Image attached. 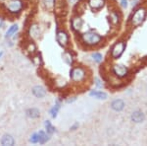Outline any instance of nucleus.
Here are the masks:
<instances>
[{
	"label": "nucleus",
	"mask_w": 147,
	"mask_h": 146,
	"mask_svg": "<svg viewBox=\"0 0 147 146\" xmlns=\"http://www.w3.org/2000/svg\"><path fill=\"white\" fill-rule=\"evenodd\" d=\"M72 1H74V0H72Z\"/></svg>",
	"instance_id": "c756f323"
},
{
	"label": "nucleus",
	"mask_w": 147,
	"mask_h": 146,
	"mask_svg": "<svg viewBox=\"0 0 147 146\" xmlns=\"http://www.w3.org/2000/svg\"><path fill=\"white\" fill-rule=\"evenodd\" d=\"M82 25H83V21H82V19H81L79 17H75V18L73 19V21H72V26H73L74 30L79 31V30L81 29Z\"/></svg>",
	"instance_id": "4468645a"
},
{
	"label": "nucleus",
	"mask_w": 147,
	"mask_h": 146,
	"mask_svg": "<svg viewBox=\"0 0 147 146\" xmlns=\"http://www.w3.org/2000/svg\"><path fill=\"white\" fill-rule=\"evenodd\" d=\"M90 96L95 97L97 99H106L107 98V95L104 92H98V91H94V92H91L90 93Z\"/></svg>",
	"instance_id": "6ab92c4d"
},
{
	"label": "nucleus",
	"mask_w": 147,
	"mask_h": 146,
	"mask_svg": "<svg viewBox=\"0 0 147 146\" xmlns=\"http://www.w3.org/2000/svg\"><path fill=\"white\" fill-rule=\"evenodd\" d=\"M32 62L34 65L36 66H40L42 65V58H41V55L39 54H36L34 56L32 57Z\"/></svg>",
	"instance_id": "a211bd4d"
},
{
	"label": "nucleus",
	"mask_w": 147,
	"mask_h": 146,
	"mask_svg": "<svg viewBox=\"0 0 147 146\" xmlns=\"http://www.w3.org/2000/svg\"><path fill=\"white\" fill-rule=\"evenodd\" d=\"M32 94L36 98H43L46 95V91L42 86H35V87L32 88Z\"/></svg>",
	"instance_id": "1a4fd4ad"
},
{
	"label": "nucleus",
	"mask_w": 147,
	"mask_h": 146,
	"mask_svg": "<svg viewBox=\"0 0 147 146\" xmlns=\"http://www.w3.org/2000/svg\"><path fill=\"white\" fill-rule=\"evenodd\" d=\"M39 141V137H38V134H32V137H30V142L32 143H36Z\"/></svg>",
	"instance_id": "bb28decb"
},
{
	"label": "nucleus",
	"mask_w": 147,
	"mask_h": 146,
	"mask_svg": "<svg viewBox=\"0 0 147 146\" xmlns=\"http://www.w3.org/2000/svg\"><path fill=\"white\" fill-rule=\"evenodd\" d=\"M146 17V11L144 8H139L135 11V13L133 14L132 18H131V24L133 27H138L139 25H141L142 22L144 21Z\"/></svg>",
	"instance_id": "7ed1b4c3"
},
{
	"label": "nucleus",
	"mask_w": 147,
	"mask_h": 146,
	"mask_svg": "<svg viewBox=\"0 0 147 146\" xmlns=\"http://www.w3.org/2000/svg\"><path fill=\"white\" fill-rule=\"evenodd\" d=\"M110 21L112 22L113 24H117L118 22V15L116 13H111L110 14Z\"/></svg>",
	"instance_id": "b1692460"
},
{
	"label": "nucleus",
	"mask_w": 147,
	"mask_h": 146,
	"mask_svg": "<svg viewBox=\"0 0 147 146\" xmlns=\"http://www.w3.org/2000/svg\"><path fill=\"white\" fill-rule=\"evenodd\" d=\"M38 137H39V143H45L46 141L48 140V136H47V134H45L43 131H39V133H38Z\"/></svg>",
	"instance_id": "4be33fe9"
},
{
	"label": "nucleus",
	"mask_w": 147,
	"mask_h": 146,
	"mask_svg": "<svg viewBox=\"0 0 147 146\" xmlns=\"http://www.w3.org/2000/svg\"><path fill=\"white\" fill-rule=\"evenodd\" d=\"M45 127H46V130H47V132L49 134H51V133H53V132L55 131V128L52 127V125L50 123V121H46L45 123Z\"/></svg>",
	"instance_id": "5701e85b"
},
{
	"label": "nucleus",
	"mask_w": 147,
	"mask_h": 146,
	"mask_svg": "<svg viewBox=\"0 0 147 146\" xmlns=\"http://www.w3.org/2000/svg\"><path fill=\"white\" fill-rule=\"evenodd\" d=\"M95 81H96V82H95V84H96V85L98 86V87H101V86H102V84L100 83V81L98 80V79H95Z\"/></svg>",
	"instance_id": "c85d7f7f"
},
{
	"label": "nucleus",
	"mask_w": 147,
	"mask_h": 146,
	"mask_svg": "<svg viewBox=\"0 0 147 146\" xmlns=\"http://www.w3.org/2000/svg\"><path fill=\"white\" fill-rule=\"evenodd\" d=\"M42 3L48 10H52L55 7V0H42Z\"/></svg>",
	"instance_id": "dca6fc26"
},
{
	"label": "nucleus",
	"mask_w": 147,
	"mask_h": 146,
	"mask_svg": "<svg viewBox=\"0 0 147 146\" xmlns=\"http://www.w3.org/2000/svg\"><path fill=\"white\" fill-rule=\"evenodd\" d=\"M145 117H144V114L140 111H136V112H133L132 115H131V121H134V123H142L144 121Z\"/></svg>",
	"instance_id": "9d476101"
},
{
	"label": "nucleus",
	"mask_w": 147,
	"mask_h": 146,
	"mask_svg": "<svg viewBox=\"0 0 147 146\" xmlns=\"http://www.w3.org/2000/svg\"><path fill=\"white\" fill-rule=\"evenodd\" d=\"M121 5L122 8H126L128 6V1L126 0H121Z\"/></svg>",
	"instance_id": "cd10ccee"
},
{
	"label": "nucleus",
	"mask_w": 147,
	"mask_h": 146,
	"mask_svg": "<svg viewBox=\"0 0 147 146\" xmlns=\"http://www.w3.org/2000/svg\"><path fill=\"white\" fill-rule=\"evenodd\" d=\"M4 6L12 14L19 13L23 9V3L21 0H4Z\"/></svg>",
	"instance_id": "f03ea898"
},
{
	"label": "nucleus",
	"mask_w": 147,
	"mask_h": 146,
	"mask_svg": "<svg viewBox=\"0 0 147 146\" xmlns=\"http://www.w3.org/2000/svg\"><path fill=\"white\" fill-rule=\"evenodd\" d=\"M63 59L67 64H69V65H71V64L73 63V56H72V54H71L70 52H64V54H63Z\"/></svg>",
	"instance_id": "f3484780"
},
{
	"label": "nucleus",
	"mask_w": 147,
	"mask_h": 146,
	"mask_svg": "<svg viewBox=\"0 0 147 146\" xmlns=\"http://www.w3.org/2000/svg\"><path fill=\"white\" fill-rule=\"evenodd\" d=\"M1 144L5 146H12L15 144V140L12 135H10V134H5V135H3V137L1 138Z\"/></svg>",
	"instance_id": "ddd939ff"
},
{
	"label": "nucleus",
	"mask_w": 147,
	"mask_h": 146,
	"mask_svg": "<svg viewBox=\"0 0 147 146\" xmlns=\"http://www.w3.org/2000/svg\"><path fill=\"white\" fill-rule=\"evenodd\" d=\"M28 34H30V37L32 38V39H37V38H39V35H40L39 26L36 25V24L32 25L30 28V31H28Z\"/></svg>",
	"instance_id": "6e6552de"
},
{
	"label": "nucleus",
	"mask_w": 147,
	"mask_h": 146,
	"mask_svg": "<svg viewBox=\"0 0 147 146\" xmlns=\"http://www.w3.org/2000/svg\"><path fill=\"white\" fill-rule=\"evenodd\" d=\"M124 48H126V44L124 42H119L113 46L112 52H111V55L113 58H119L121 55L124 54Z\"/></svg>",
	"instance_id": "39448f33"
},
{
	"label": "nucleus",
	"mask_w": 147,
	"mask_h": 146,
	"mask_svg": "<svg viewBox=\"0 0 147 146\" xmlns=\"http://www.w3.org/2000/svg\"><path fill=\"white\" fill-rule=\"evenodd\" d=\"M59 109H60V106L56 105L52 110H51V115H52L53 118H55V117L57 116V113H58V111H59Z\"/></svg>",
	"instance_id": "a878e982"
},
{
	"label": "nucleus",
	"mask_w": 147,
	"mask_h": 146,
	"mask_svg": "<svg viewBox=\"0 0 147 146\" xmlns=\"http://www.w3.org/2000/svg\"><path fill=\"white\" fill-rule=\"evenodd\" d=\"M18 31V26L17 25H13L12 27H11L10 29L8 30V32H7V38H10V37H12L14 34H16V32Z\"/></svg>",
	"instance_id": "412c9836"
},
{
	"label": "nucleus",
	"mask_w": 147,
	"mask_h": 146,
	"mask_svg": "<svg viewBox=\"0 0 147 146\" xmlns=\"http://www.w3.org/2000/svg\"><path fill=\"white\" fill-rule=\"evenodd\" d=\"M111 107H112V109L116 111V112H121V111L124 108V101L121 100V99H118V100H115L112 102Z\"/></svg>",
	"instance_id": "f8f14e48"
},
{
	"label": "nucleus",
	"mask_w": 147,
	"mask_h": 146,
	"mask_svg": "<svg viewBox=\"0 0 147 146\" xmlns=\"http://www.w3.org/2000/svg\"><path fill=\"white\" fill-rule=\"evenodd\" d=\"M57 42L60 44L61 46H66L69 43V37L63 31H60L57 33Z\"/></svg>",
	"instance_id": "0eeeda50"
},
{
	"label": "nucleus",
	"mask_w": 147,
	"mask_h": 146,
	"mask_svg": "<svg viewBox=\"0 0 147 146\" xmlns=\"http://www.w3.org/2000/svg\"><path fill=\"white\" fill-rule=\"evenodd\" d=\"M26 116H28L30 119H37V118H39V116H40V113H39V111L37 110V109H35V108L28 109L26 112Z\"/></svg>",
	"instance_id": "2eb2a0df"
},
{
	"label": "nucleus",
	"mask_w": 147,
	"mask_h": 146,
	"mask_svg": "<svg viewBox=\"0 0 147 146\" xmlns=\"http://www.w3.org/2000/svg\"><path fill=\"white\" fill-rule=\"evenodd\" d=\"M26 50L30 54H34L35 50H36V46H35L34 44L32 43H28L26 46Z\"/></svg>",
	"instance_id": "aec40b11"
},
{
	"label": "nucleus",
	"mask_w": 147,
	"mask_h": 146,
	"mask_svg": "<svg viewBox=\"0 0 147 146\" xmlns=\"http://www.w3.org/2000/svg\"><path fill=\"white\" fill-rule=\"evenodd\" d=\"M85 77V71L81 67H75L71 71V78L75 82H81Z\"/></svg>",
	"instance_id": "20e7f679"
},
{
	"label": "nucleus",
	"mask_w": 147,
	"mask_h": 146,
	"mask_svg": "<svg viewBox=\"0 0 147 146\" xmlns=\"http://www.w3.org/2000/svg\"><path fill=\"white\" fill-rule=\"evenodd\" d=\"M128 67L124 65H121V64H119V65H115L114 67H113V72L115 73L116 75H117L118 77H120V78H122V77H124L126 74H128Z\"/></svg>",
	"instance_id": "423d86ee"
},
{
	"label": "nucleus",
	"mask_w": 147,
	"mask_h": 146,
	"mask_svg": "<svg viewBox=\"0 0 147 146\" xmlns=\"http://www.w3.org/2000/svg\"><path fill=\"white\" fill-rule=\"evenodd\" d=\"M81 40L84 44H86L87 46H96L101 42L102 38L99 34L94 32H87L84 33L81 36Z\"/></svg>",
	"instance_id": "f257e3e1"
},
{
	"label": "nucleus",
	"mask_w": 147,
	"mask_h": 146,
	"mask_svg": "<svg viewBox=\"0 0 147 146\" xmlns=\"http://www.w3.org/2000/svg\"><path fill=\"white\" fill-rule=\"evenodd\" d=\"M88 4L92 9L98 10L104 6L105 0H88Z\"/></svg>",
	"instance_id": "9b49d317"
},
{
	"label": "nucleus",
	"mask_w": 147,
	"mask_h": 146,
	"mask_svg": "<svg viewBox=\"0 0 147 146\" xmlns=\"http://www.w3.org/2000/svg\"><path fill=\"white\" fill-rule=\"evenodd\" d=\"M92 57L97 63H99V62H101V61H102V55L100 54H93Z\"/></svg>",
	"instance_id": "393cba45"
}]
</instances>
